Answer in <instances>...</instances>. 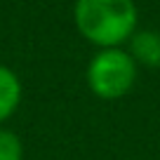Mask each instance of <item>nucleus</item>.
Instances as JSON below:
<instances>
[{"instance_id": "obj_1", "label": "nucleus", "mask_w": 160, "mask_h": 160, "mask_svg": "<svg viewBox=\"0 0 160 160\" xmlns=\"http://www.w3.org/2000/svg\"><path fill=\"white\" fill-rule=\"evenodd\" d=\"M73 21L87 42L106 50L134 35L139 12L134 0H75Z\"/></svg>"}, {"instance_id": "obj_3", "label": "nucleus", "mask_w": 160, "mask_h": 160, "mask_svg": "<svg viewBox=\"0 0 160 160\" xmlns=\"http://www.w3.org/2000/svg\"><path fill=\"white\" fill-rule=\"evenodd\" d=\"M132 59L137 66H146V68H160V33L158 31H134L130 38V50Z\"/></svg>"}, {"instance_id": "obj_4", "label": "nucleus", "mask_w": 160, "mask_h": 160, "mask_svg": "<svg viewBox=\"0 0 160 160\" xmlns=\"http://www.w3.org/2000/svg\"><path fill=\"white\" fill-rule=\"evenodd\" d=\"M21 104V80L10 66L0 64V125L19 108Z\"/></svg>"}, {"instance_id": "obj_5", "label": "nucleus", "mask_w": 160, "mask_h": 160, "mask_svg": "<svg viewBox=\"0 0 160 160\" xmlns=\"http://www.w3.org/2000/svg\"><path fill=\"white\" fill-rule=\"evenodd\" d=\"M0 160H24L21 139L5 127H0Z\"/></svg>"}, {"instance_id": "obj_2", "label": "nucleus", "mask_w": 160, "mask_h": 160, "mask_svg": "<svg viewBox=\"0 0 160 160\" xmlns=\"http://www.w3.org/2000/svg\"><path fill=\"white\" fill-rule=\"evenodd\" d=\"M137 73H139V66L127 50L106 47L90 59L85 78L94 97L104 101H115L132 92L137 82Z\"/></svg>"}]
</instances>
